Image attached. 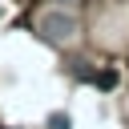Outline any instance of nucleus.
Here are the masks:
<instances>
[{
  "instance_id": "obj_1",
  "label": "nucleus",
  "mask_w": 129,
  "mask_h": 129,
  "mask_svg": "<svg viewBox=\"0 0 129 129\" xmlns=\"http://www.w3.org/2000/svg\"><path fill=\"white\" fill-rule=\"evenodd\" d=\"M40 32L48 40H69V36H77V20L69 12H44L40 16Z\"/></svg>"
},
{
  "instance_id": "obj_2",
  "label": "nucleus",
  "mask_w": 129,
  "mask_h": 129,
  "mask_svg": "<svg viewBox=\"0 0 129 129\" xmlns=\"http://www.w3.org/2000/svg\"><path fill=\"white\" fill-rule=\"evenodd\" d=\"M97 85H101V89H113V85H117V73H113V69H105V73L97 77Z\"/></svg>"
},
{
  "instance_id": "obj_3",
  "label": "nucleus",
  "mask_w": 129,
  "mask_h": 129,
  "mask_svg": "<svg viewBox=\"0 0 129 129\" xmlns=\"http://www.w3.org/2000/svg\"><path fill=\"white\" fill-rule=\"evenodd\" d=\"M48 129H69V117H64V113H52V117H48Z\"/></svg>"
},
{
  "instance_id": "obj_4",
  "label": "nucleus",
  "mask_w": 129,
  "mask_h": 129,
  "mask_svg": "<svg viewBox=\"0 0 129 129\" xmlns=\"http://www.w3.org/2000/svg\"><path fill=\"white\" fill-rule=\"evenodd\" d=\"M64 4H81V0H64Z\"/></svg>"
}]
</instances>
